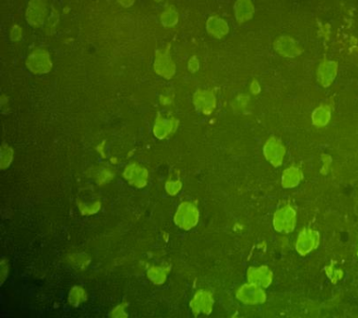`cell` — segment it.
<instances>
[{
	"label": "cell",
	"instance_id": "obj_1",
	"mask_svg": "<svg viewBox=\"0 0 358 318\" xmlns=\"http://www.w3.org/2000/svg\"><path fill=\"white\" fill-rule=\"evenodd\" d=\"M124 178L136 188H144L149 181L148 170L137 162L129 163L124 171Z\"/></svg>",
	"mask_w": 358,
	"mask_h": 318
},
{
	"label": "cell",
	"instance_id": "obj_2",
	"mask_svg": "<svg viewBox=\"0 0 358 318\" xmlns=\"http://www.w3.org/2000/svg\"><path fill=\"white\" fill-rule=\"evenodd\" d=\"M27 65L33 72L40 74L49 71L52 64L48 52L43 50H37L29 56L27 60Z\"/></svg>",
	"mask_w": 358,
	"mask_h": 318
},
{
	"label": "cell",
	"instance_id": "obj_3",
	"mask_svg": "<svg viewBox=\"0 0 358 318\" xmlns=\"http://www.w3.org/2000/svg\"><path fill=\"white\" fill-rule=\"evenodd\" d=\"M46 4L41 0H33L29 4L27 11L28 22L33 26H39L42 25V22L45 18Z\"/></svg>",
	"mask_w": 358,
	"mask_h": 318
},
{
	"label": "cell",
	"instance_id": "obj_4",
	"mask_svg": "<svg viewBox=\"0 0 358 318\" xmlns=\"http://www.w3.org/2000/svg\"><path fill=\"white\" fill-rule=\"evenodd\" d=\"M91 176L98 185H104L115 177V172L107 166H98L91 170Z\"/></svg>",
	"mask_w": 358,
	"mask_h": 318
},
{
	"label": "cell",
	"instance_id": "obj_5",
	"mask_svg": "<svg viewBox=\"0 0 358 318\" xmlns=\"http://www.w3.org/2000/svg\"><path fill=\"white\" fill-rule=\"evenodd\" d=\"M173 124L172 122L168 120H165L159 115V117L156 119V123L153 128V133L155 137L159 139H163L167 137L172 131Z\"/></svg>",
	"mask_w": 358,
	"mask_h": 318
},
{
	"label": "cell",
	"instance_id": "obj_6",
	"mask_svg": "<svg viewBox=\"0 0 358 318\" xmlns=\"http://www.w3.org/2000/svg\"><path fill=\"white\" fill-rule=\"evenodd\" d=\"M87 300V293L82 286H73L68 294V302L70 305L78 307Z\"/></svg>",
	"mask_w": 358,
	"mask_h": 318
},
{
	"label": "cell",
	"instance_id": "obj_7",
	"mask_svg": "<svg viewBox=\"0 0 358 318\" xmlns=\"http://www.w3.org/2000/svg\"><path fill=\"white\" fill-rule=\"evenodd\" d=\"M167 270L164 267L151 266L148 271L149 279L155 285H161L165 282Z\"/></svg>",
	"mask_w": 358,
	"mask_h": 318
},
{
	"label": "cell",
	"instance_id": "obj_8",
	"mask_svg": "<svg viewBox=\"0 0 358 318\" xmlns=\"http://www.w3.org/2000/svg\"><path fill=\"white\" fill-rule=\"evenodd\" d=\"M68 260L73 266L80 269V270H84L85 268H87L90 264L91 258H89L85 254H74V255L69 256Z\"/></svg>",
	"mask_w": 358,
	"mask_h": 318
},
{
	"label": "cell",
	"instance_id": "obj_9",
	"mask_svg": "<svg viewBox=\"0 0 358 318\" xmlns=\"http://www.w3.org/2000/svg\"><path fill=\"white\" fill-rule=\"evenodd\" d=\"M78 209L80 211L81 215L89 216V215H94L97 213L101 208V202L99 201H93L91 203H85L81 201H78Z\"/></svg>",
	"mask_w": 358,
	"mask_h": 318
},
{
	"label": "cell",
	"instance_id": "obj_10",
	"mask_svg": "<svg viewBox=\"0 0 358 318\" xmlns=\"http://www.w3.org/2000/svg\"><path fill=\"white\" fill-rule=\"evenodd\" d=\"M1 168L6 169L11 165V163L13 162V150L10 146L8 145H3L1 148Z\"/></svg>",
	"mask_w": 358,
	"mask_h": 318
},
{
	"label": "cell",
	"instance_id": "obj_11",
	"mask_svg": "<svg viewBox=\"0 0 358 318\" xmlns=\"http://www.w3.org/2000/svg\"><path fill=\"white\" fill-rule=\"evenodd\" d=\"M128 306V303L124 302L117 307H115L112 311H111L110 316L113 317H127L128 314L125 312V308Z\"/></svg>",
	"mask_w": 358,
	"mask_h": 318
},
{
	"label": "cell",
	"instance_id": "obj_12",
	"mask_svg": "<svg viewBox=\"0 0 358 318\" xmlns=\"http://www.w3.org/2000/svg\"><path fill=\"white\" fill-rule=\"evenodd\" d=\"M9 272V267H8V262L6 260H3L1 261V280L2 282H4V280L6 278Z\"/></svg>",
	"mask_w": 358,
	"mask_h": 318
},
{
	"label": "cell",
	"instance_id": "obj_13",
	"mask_svg": "<svg viewBox=\"0 0 358 318\" xmlns=\"http://www.w3.org/2000/svg\"><path fill=\"white\" fill-rule=\"evenodd\" d=\"M156 1H158V2H160V1H161V0H156Z\"/></svg>",
	"mask_w": 358,
	"mask_h": 318
}]
</instances>
